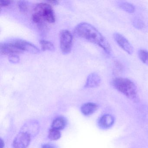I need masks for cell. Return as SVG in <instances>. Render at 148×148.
<instances>
[{
    "instance_id": "10",
    "label": "cell",
    "mask_w": 148,
    "mask_h": 148,
    "mask_svg": "<svg viewBox=\"0 0 148 148\" xmlns=\"http://www.w3.org/2000/svg\"><path fill=\"white\" fill-rule=\"evenodd\" d=\"M100 76L96 73H92L87 77L84 87L85 88H93L98 87L101 84Z\"/></svg>"
},
{
    "instance_id": "12",
    "label": "cell",
    "mask_w": 148,
    "mask_h": 148,
    "mask_svg": "<svg viewBox=\"0 0 148 148\" xmlns=\"http://www.w3.org/2000/svg\"><path fill=\"white\" fill-rule=\"evenodd\" d=\"M98 108V105L95 103H87L81 106L80 110L83 115L89 116L96 112Z\"/></svg>"
},
{
    "instance_id": "8",
    "label": "cell",
    "mask_w": 148,
    "mask_h": 148,
    "mask_svg": "<svg viewBox=\"0 0 148 148\" xmlns=\"http://www.w3.org/2000/svg\"><path fill=\"white\" fill-rule=\"evenodd\" d=\"M0 52L3 55H8L9 56L21 53V51L15 47L11 41L1 43Z\"/></svg>"
},
{
    "instance_id": "24",
    "label": "cell",
    "mask_w": 148,
    "mask_h": 148,
    "mask_svg": "<svg viewBox=\"0 0 148 148\" xmlns=\"http://www.w3.org/2000/svg\"><path fill=\"white\" fill-rule=\"evenodd\" d=\"M48 3L51 4V5H57L59 4V2L58 1H48Z\"/></svg>"
},
{
    "instance_id": "22",
    "label": "cell",
    "mask_w": 148,
    "mask_h": 148,
    "mask_svg": "<svg viewBox=\"0 0 148 148\" xmlns=\"http://www.w3.org/2000/svg\"><path fill=\"white\" fill-rule=\"evenodd\" d=\"M12 1H5V0H0V6L6 7L10 5Z\"/></svg>"
},
{
    "instance_id": "16",
    "label": "cell",
    "mask_w": 148,
    "mask_h": 148,
    "mask_svg": "<svg viewBox=\"0 0 148 148\" xmlns=\"http://www.w3.org/2000/svg\"><path fill=\"white\" fill-rule=\"evenodd\" d=\"M61 134L60 131L54 129H50L48 133V138L50 140L56 141L58 140L61 137Z\"/></svg>"
},
{
    "instance_id": "2",
    "label": "cell",
    "mask_w": 148,
    "mask_h": 148,
    "mask_svg": "<svg viewBox=\"0 0 148 148\" xmlns=\"http://www.w3.org/2000/svg\"><path fill=\"white\" fill-rule=\"evenodd\" d=\"M112 86L133 102L139 100L137 88L135 83L127 78L116 77L111 82Z\"/></svg>"
},
{
    "instance_id": "11",
    "label": "cell",
    "mask_w": 148,
    "mask_h": 148,
    "mask_svg": "<svg viewBox=\"0 0 148 148\" xmlns=\"http://www.w3.org/2000/svg\"><path fill=\"white\" fill-rule=\"evenodd\" d=\"M21 130L27 132L33 137L35 136L38 133L39 125L37 121L32 120L29 121L24 125Z\"/></svg>"
},
{
    "instance_id": "25",
    "label": "cell",
    "mask_w": 148,
    "mask_h": 148,
    "mask_svg": "<svg viewBox=\"0 0 148 148\" xmlns=\"http://www.w3.org/2000/svg\"><path fill=\"white\" fill-rule=\"evenodd\" d=\"M5 143L2 139L0 140V148H4L5 147Z\"/></svg>"
},
{
    "instance_id": "19",
    "label": "cell",
    "mask_w": 148,
    "mask_h": 148,
    "mask_svg": "<svg viewBox=\"0 0 148 148\" xmlns=\"http://www.w3.org/2000/svg\"><path fill=\"white\" fill-rule=\"evenodd\" d=\"M132 24L136 29L141 30L144 27L145 24L143 20L139 18H135L132 20Z\"/></svg>"
},
{
    "instance_id": "7",
    "label": "cell",
    "mask_w": 148,
    "mask_h": 148,
    "mask_svg": "<svg viewBox=\"0 0 148 148\" xmlns=\"http://www.w3.org/2000/svg\"><path fill=\"white\" fill-rule=\"evenodd\" d=\"M113 36L116 43L124 51L129 55H132L133 53L134 49L132 45L123 35L116 32Z\"/></svg>"
},
{
    "instance_id": "20",
    "label": "cell",
    "mask_w": 148,
    "mask_h": 148,
    "mask_svg": "<svg viewBox=\"0 0 148 148\" xmlns=\"http://www.w3.org/2000/svg\"><path fill=\"white\" fill-rule=\"evenodd\" d=\"M123 65L119 61H116L114 62V71L115 73H119L123 71Z\"/></svg>"
},
{
    "instance_id": "4",
    "label": "cell",
    "mask_w": 148,
    "mask_h": 148,
    "mask_svg": "<svg viewBox=\"0 0 148 148\" xmlns=\"http://www.w3.org/2000/svg\"><path fill=\"white\" fill-rule=\"evenodd\" d=\"M60 47L61 52L64 54L70 53L72 47L73 36L71 32L67 30H63L60 34Z\"/></svg>"
},
{
    "instance_id": "17",
    "label": "cell",
    "mask_w": 148,
    "mask_h": 148,
    "mask_svg": "<svg viewBox=\"0 0 148 148\" xmlns=\"http://www.w3.org/2000/svg\"><path fill=\"white\" fill-rule=\"evenodd\" d=\"M138 54L141 61L148 66V51L140 49L138 51Z\"/></svg>"
},
{
    "instance_id": "23",
    "label": "cell",
    "mask_w": 148,
    "mask_h": 148,
    "mask_svg": "<svg viewBox=\"0 0 148 148\" xmlns=\"http://www.w3.org/2000/svg\"><path fill=\"white\" fill-rule=\"evenodd\" d=\"M41 148H57L56 145L51 143L45 144L43 145Z\"/></svg>"
},
{
    "instance_id": "9",
    "label": "cell",
    "mask_w": 148,
    "mask_h": 148,
    "mask_svg": "<svg viewBox=\"0 0 148 148\" xmlns=\"http://www.w3.org/2000/svg\"><path fill=\"white\" fill-rule=\"evenodd\" d=\"M115 122V119L110 114H105L101 116L98 120V125L100 129L105 130L112 127Z\"/></svg>"
},
{
    "instance_id": "6",
    "label": "cell",
    "mask_w": 148,
    "mask_h": 148,
    "mask_svg": "<svg viewBox=\"0 0 148 148\" xmlns=\"http://www.w3.org/2000/svg\"><path fill=\"white\" fill-rule=\"evenodd\" d=\"M11 41L21 53L26 51L33 54H37L40 52L39 49L36 46L26 40L17 39Z\"/></svg>"
},
{
    "instance_id": "5",
    "label": "cell",
    "mask_w": 148,
    "mask_h": 148,
    "mask_svg": "<svg viewBox=\"0 0 148 148\" xmlns=\"http://www.w3.org/2000/svg\"><path fill=\"white\" fill-rule=\"evenodd\" d=\"M34 137L27 132L21 130L14 139L13 148H27Z\"/></svg>"
},
{
    "instance_id": "18",
    "label": "cell",
    "mask_w": 148,
    "mask_h": 148,
    "mask_svg": "<svg viewBox=\"0 0 148 148\" xmlns=\"http://www.w3.org/2000/svg\"><path fill=\"white\" fill-rule=\"evenodd\" d=\"M18 6L19 11L22 13L25 14L28 12L29 5L27 1H18Z\"/></svg>"
},
{
    "instance_id": "14",
    "label": "cell",
    "mask_w": 148,
    "mask_h": 148,
    "mask_svg": "<svg viewBox=\"0 0 148 148\" xmlns=\"http://www.w3.org/2000/svg\"><path fill=\"white\" fill-rule=\"evenodd\" d=\"M116 4L119 8L128 13H133L136 11L135 6L126 1H119Z\"/></svg>"
},
{
    "instance_id": "13",
    "label": "cell",
    "mask_w": 148,
    "mask_h": 148,
    "mask_svg": "<svg viewBox=\"0 0 148 148\" xmlns=\"http://www.w3.org/2000/svg\"><path fill=\"white\" fill-rule=\"evenodd\" d=\"M66 124L67 121L65 118L63 117H58L53 121L51 129L60 131L65 128Z\"/></svg>"
},
{
    "instance_id": "15",
    "label": "cell",
    "mask_w": 148,
    "mask_h": 148,
    "mask_svg": "<svg viewBox=\"0 0 148 148\" xmlns=\"http://www.w3.org/2000/svg\"><path fill=\"white\" fill-rule=\"evenodd\" d=\"M42 50L44 51H53L55 50L54 45L52 43L48 40H42L40 41Z\"/></svg>"
},
{
    "instance_id": "1",
    "label": "cell",
    "mask_w": 148,
    "mask_h": 148,
    "mask_svg": "<svg viewBox=\"0 0 148 148\" xmlns=\"http://www.w3.org/2000/svg\"><path fill=\"white\" fill-rule=\"evenodd\" d=\"M74 33L77 36L98 46L107 55H111L112 51L108 40L90 24L86 22L78 24L74 29Z\"/></svg>"
},
{
    "instance_id": "3",
    "label": "cell",
    "mask_w": 148,
    "mask_h": 148,
    "mask_svg": "<svg viewBox=\"0 0 148 148\" xmlns=\"http://www.w3.org/2000/svg\"><path fill=\"white\" fill-rule=\"evenodd\" d=\"M32 20L38 26L46 24V22L54 23L55 16L51 5L46 3H40L36 5L33 10Z\"/></svg>"
},
{
    "instance_id": "21",
    "label": "cell",
    "mask_w": 148,
    "mask_h": 148,
    "mask_svg": "<svg viewBox=\"0 0 148 148\" xmlns=\"http://www.w3.org/2000/svg\"><path fill=\"white\" fill-rule=\"evenodd\" d=\"M8 60L10 62L14 64L18 63L20 61L19 58L16 54L10 55L8 58Z\"/></svg>"
}]
</instances>
